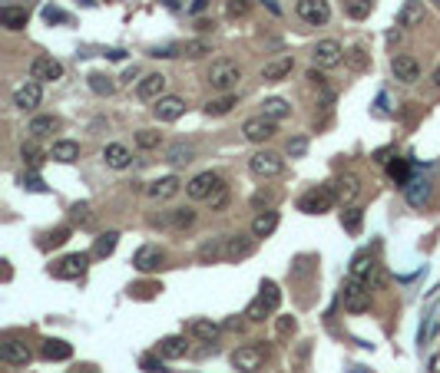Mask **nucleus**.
<instances>
[{
  "label": "nucleus",
  "mask_w": 440,
  "mask_h": 373,
  "mask_svg": "<svg viewBox=\"0 0 440 373\" xmlns=\"http://www.w3.org/2000/svg\"><path fill=\"white\" fill-rule=\"evenodd\" d=\"M239 79H242V66L235 60H215L212 66H209V76H205V83H209L215 93H232L239 86Z\"/></svg>",
  "instance_id": "nucleus-1"
},
{
  "label": "nucleus",
  "mask_w": 440,
  "mask_h": 373,
  "mask_svg": "<svg viewBox=\"0 0 440 373\" xmlns=\"http://www.w3.org/2000/svg\"><path fill=\"white\" fill-rule=\"evenodd\" d=\"M341 304L351 314H365L371 307V284L361 281V278H348L341 287Z\"/></svg>",
  "instance_id": "nucleus-2"
},
{
  "label": "nucleus",
  "mask_w": 440,
  "mask_h": 373,
  "mask_svg": "<svg viewBox=\"0 0 440 373\" xmlns=\"http://www.w3.org/2000/svg\"><path fill=\"white\" fill-rule=\"evenodd\" d=\"M334 202H338V195H334L331 185H315V189H308L298 198V211H304V215H324V211H331Z\"/></svg>",
  "instance_id": "nucleus-3"
},
{
  "label": "nucleus",
  "mask_w": 440,
  "mask_h": 373,
  "mask_svg": "<svg viewBox=\"0 0 440 373\" xmlns=\"http://www.w3.org/2000/svg\"><path fill=\"white\" fill-rule=\"evenodd\" d=\"M248 172H252L255 179H278V175L285 172V159H282L278 152L262 149L248 159Z\"/></svg>",
  "instance_id": "nucleus-4"
},
{
  "label": "nucleus",
  "mask_w": 440,
  "mask_h": 373,
  "mask_svg": "<svg viewBox=\"0 0 440 373\" xmlns=\"http://www.w3.org/2000/svg\"><path fill=\"white\" fill-rule=\"evenodd\" d=\"M265 357H268V350L262 343H245V347H239L232 354V367L239 373H258L262 363H265Z\"/></svg>",
  "instance_id": "nucleus-5"
},
{
  "label": "nucleus",
  "mask_w": 440,
  "mask_h": 373,
  "mask_svg": "<svg viewBox=\"0 0 440 373\" xmlns=\"http://www.w3.org/2000/svg\"><path fill=\"white\" fill-rule=\"evenodd\" d=\"M86 268H90V254H66L57 265H50V274L57 281H76L86 274Z\"/></svg>",
  "instance_id": "nucleus-6"
},
{
  "label": "nucleus",
  "mask_w": 440,
  "mask_h": 373,
  "mask_svg": "<svg viewBox=\"0 0 440 373\" xmlns=\"http://www.w3.org/2000/svg\"><path fill=\"white\" fill-rule=\"evenodd\" d=\"M345 53H348V50L338 44V40H331V37H328V40H318V44H315V50H311V60H315V66H318V70H331V66H341V63H345Z\"/></svg>",
  "instance_id": "nucleus-7"
},
{
  "label": "nucleus",
  "mask_w": 440,
  "mask_h": 373,
  "mask_svg": "<svg viewBox=\"0 0 440 373\" xmlns=\"http://www.w3.org/2000/svg\"><path fill=\"white\" fill-rule=\"evenodd\" d=\"M295 14L302 17L304 23H311V27H324L331 20V3L328 0H298Z\"/></svg>",
  "instance_id": "nucleus-8"
},
{
  "label": "nucleus",
  "mask_w": 440,
  "mask_h": 373,
  "mask_svg": "<svg viewBox=\"0 0 440 373\" xmlns=\"http://www.w3.org/2000/svg\"><path fill=\"white\" fill-rule=\"evenodd\" d=\"M219 185H222V175H219V172H199V175H192V182L185 185V192H189L192 202H209Z\"/></svg>",
  "instance_id": "nucleus-9"
},
{
  "label": "nucleus",
  "mask_w": 440,
  "mask_h": 373,
  "mask_svg": "<svg viewBox=\"0 0 440 373\" xmlns=\"http://www.w3.org/2000/svg\"><path fill=\"white\" fill-rule=\"evenodd\" d=\"M30 79H37V83H57V79H63V63L53 60V57H33Z\"/></svg>",
  "instance_id": "nucleus-10"
},
{
  "label": "nucleus",
  "mask_w": 440,
  "mask_h": 373,
  "mask_svg": "<svg viewBox=\"0 0 440 373\" xmlns=\"http://www.w3.org/2000/svg\"><path fill=\"white\" fill-rule=\"evenodd\" d=\"M0 360L3 363H10V367H27L33 360V354H30V347L24 341H17V337H7V341L0 343Z\"/></svg>",
  "instance_id": "nucleus-11"
},
{
  "label": "nucleus",
  "mask_w": 440,
  "mask_h": 373,
  "mask_svg": "<svg viewBox=\"0 0 440 373\" xmlns=\"http://www.w3.org/2000/svg\"><path fill=\"white\" fill-rule=\"evenodd\" d=\"M331 189H334L338 202H341L345 209H348V205H358V198H361V179H358V175H351V172L338 175Z\"/></svg>",
  "instance_id": "nucleus-12"
},
{
  "label": "nucleus",
  "mask_w": 440,
  "mask_h": 373,
  "mask_svg": "<svg viewBox=\"0 0 440 373\" xmlns=\"http://www.w3.org/2000/svg\"><path fill=\"white\" fill-rule=\"evenodd\" d=\"M166 76L163 73H146L143 79L136 83V96L143 103H156V99H163L166 96Z\"/></svg>",
  "instance_id": "nucleus-13"
},
{
  "label": "nucleus",
  "mask_w": 440,
  "mask_h": 373,
  "mask_svg": "<svg viewBox=\"0 0 440 373\" xmlns=\"http://www.w3.org/2000/svg\"><path fill=\"white\" fill-rule=\"evenodd\" d=\"M152 116L159 122H176L185 116V99L183 96H163L152 103Z\"/></svg>",
  "instance_id": "nucleus-14"
},
{
  "label": "nucleus",
  "mask_w": 440,
  "mask_h": 373,
  "mask_svg": "<svg viewBox=\"0 0 440 373\" xmlns=\"http://www.w3.org/2000/svg\"><path fill=\"white\" fill-rule=\"evenodd\" d=\"M255 235H228L226 238V261H245V258H252L255 254Z\"/></svg>",
  "instance_id": "nucleus-15"
},
{
  "label": "nucleus",
  "mask_w": 440,
  "mask_h": 373,
  "mask_svg": "<svg viewBox=\"0 0 440 373\" xmlns=\"http://www.w3.org/2000/svg\"><path fill=\"white\" fill-rule=\"evenodd\" d=\"M40 86H44V83L30 79V83H24V86L14 90V106L20 113H33V109L40 106V99H44V90H40Z\"/></svg>",
  "instance_id": "nucleus-16"
},
{
  "label": "nucleus",
  "mask_w": 440,
  "mask_h": 373,
  "mask_svg": "<svg viewBox=\"0 0 440 373\" xmlns=\"http://www.w3.org/2000/svg\"><path fill=\"white\" fill-rule=\"evenodd\" d=\"M275 126H278V122L268 119V116H252V119H245L242 133L248 142H268L275 135Z\"/></svg>",
  "instance_id": "nucleus-17"
},
{
  "label": "nucleus",
  "mask_w": 440,
  "mask_h": 373,
  "mask_svg": "<svg viewBox=\"0 0 440 373\" xmlns=\"http://www.w3.org/2000/svg\"><path fill=\"white\" fill-rule=\"evenodd\" d=\"M391 73L401 79V83H417L421 79V63L407 57V53H397L394 60H391Z\"/></svg>",
  "instance_id": "nucleus-18"
},
{
  "label": "nucleus",
  "mask_w": 440,
  "mask_h": 373,
  "mask_svg": "<svg viewBox=\"0 0 440 373\" xmlns=\"http://www.w3.org/2000/svg\"><path fill=\"white\" fill-rule=\"evenodd\" d=\"M163 258H166V254H163L159 245H143L136 251V258H133V268L143 271V274H149V271H156L163 265Z\"/></svg>",
  "instance_id": "nucleus-19"
},
{
  "label": "nucleus",
  "mask_w": 440,
  "mask_h": 373,
  "mask_svg": "<svg viewBox=\"0 0 440 373\" xmlns=\"http://www.w3.org/2000/svg\"><path fill=\"white\" fill-rule=\"evenodd\" d=\"M424 3L421 0H404V7H401V14H397V27H404V30H414V27H424Z\"/></svg>",
  "instance_id": "nucleus-20"
},
{
  "label": "nucleus",
  "mask_w": 440,
  "mask_h": 373,
  "mask_svg": "<svg viewBox=\"0 0 440 373\" xmlns=\"http://www.w3.org/2000/svg\"><path fill=\"white\" fill-rule=\"evenodd\" d=\"M291 70H295V57H278V60L262 66V79L265 83H282V79L291 76Z\"/></svg>",
  "instance_id": "nucleus-21"
},
{
  "label": "nucleus",
  "mask_w": 440,
  "mask_h": 373,
  "mask_svg": "<svg viewBox=\"0 0 440 373\" xmlns=\"http://www.w3.org/2000/svg\"><path fill=\"white\" fill-rule=\"evenodd\" d=\"M179 189H183V182H179V175H163V179L149 182V198H156V202H166V198H172V195H179Z\"/></svg>",
  "instance_id": "nucleus-22"
},
{
  "label": "nucleus",
  "mask_w": 440,
  "mask_h": 373,
  "mask_svg": "<svg viewBox=\"0 0 440 373\" xmlns=\"http://www.w3.org/2000/svg\"><path fill=\"white\" fill-rule=\"evenodd\" d=\"M156 354H159L163 360H179V357H185V354H189V343H185V337L172 334V337H163V341H159Z\"/></svg>",
  "instance_id": "nucleus-23"
},
{
  "label": "nucleus",
  "mask_w": 440,
  "mask_h": 373,
  "mask_svg": "<svg viewBox=\"0 0 440 373\" xmlns=\"http://www.w3.org/2000/svg\"><path fill=\"white\" fill-rule=\"evenodd\" d=\"M235 106H239V96H235V93H222V96H215V99H209V103L202 106V113L212 116V119H219V116H228Z\"/></svg>",
  "instance_id": "nucleus-24"
},
{
  "label": "nucleus",
  "mask_w": 440,
  "mask_h": 373,
  "mask_svg": "<svg viewBox=\"0 0 440 373\" xmlns=\"http://www.w3.org/2000/svg\"><path fill=\"white\" fill-rule=\"evenodd\" d=\"M103 162H107L109 169H129V165H133V152L126 149L122 142H109L107 149H103Z\"/></svg>",
  "instance_id": "nucleus-25"
},
{
  "label": "nucleus",
  "mask_w": 440,
  "mask_h": 373,
  "mask_svg": "<svg viewBox=\"0 0 440 373\" xmlns=\"http://www.w3.org/2000/svg\"><path fill=\"white\" fill-rule=\"evenodd\" d=\"M189 334H192L196 341H202V343H215V341H219V334H222V327H219L215 321L199 317V321H192V324H189Z\"/></svg>",
  "instance_id": "nucleus-26"
},
{
  "label": "nucleus",
  "mask_w": 440,
  "mask_h": 373,
  "mask_svg": "<svg viewBox=\"0 0 440 373\" xmlns=\"http://www.w3.org/2000/svg\"><path fill=\"white\" fill-rule=\"evenodd\" d=\"M50 159H53V162H63V165L76 162V159H80V142H73V139H60V142H53Z\"/></svg>",
  "instance_id": "nucleus-27"
},
{
  "label": "nucleus",
  "mask_w": 440,
  "mask_h": 373,
  "mask_svg": "<svg viewBox=\"0 0 440 373\" xmlns=\"http://www.w3.org/2000/svg\"><path fill=\"white\" fill-rule=\"evenodd\" d=\"M275 228H278V211L275 209H265L255 215V222H252V235L255 238H268Z\"/></svg>",
  "instance_id": "nucleus-28"
},
{
  "label": "nucleus",
  "mask_w": 440,
  "mask_h": 373,
  "mask_svg": "<svg viewBox=\"0 0 440 373\" xmlns=\"http://www.w3.org/2000/svg\"><path fill=\"white\" fill-rule=\"evenodd\" d=\"M27 20H30L27 7H0V23H3L7 30H24Z\"/></svg>",
  "instance_id": "nucleus-29"
},
{
  "label": "nucleus",
  "mask_w": 440,
  "mask_h": 373,
  "mask_svg": "<svg viewBox=\"0 0 440 373\" xmlns=\"http://www.w3.org/2000/svg\"><path fill=\"white\" fill-rule=\"evenodd\" d=\"M27 133H30L33 139H46V135L60 133V119H57V116H33L30 126H27Z\"/></svg>",
  "instance_id": "nucleus-30"
},
{
  "label": "nucleus",
  "mask_w": 440,
  "mask_h": 373,
  "mask_svg": "<svg viewBox=\"0 0 440 373\" xmlns=\"http://www.w3.org/2000/svg\"><path fill=\"white\" fill-rule=\"evenodd\" d=\"M40 357L44 360H70L73 357V347L66 341H53V337H50V341L40 343Z\"/></svg>",
  "instance_id": "nucleus-31"
},
{
  "label": "nucleus",
  "mask_w": 440,
  "mask_h": 373,
  "mask_svg": "<svg viewBox=\"0 0 440 373\" xmlns=\"http://www.w3.org/2000/svg\"><path fill=\"white\" fill-rule=\"evenodd\" d=\"M378 271V265H374V258L367 251H361V254H354V261H351V278H361V281H367L371 284V274Z\"/></svg>",
  "instance_id": "nucleus-32"
},
{
  "label": "nucleus",
  "mask_w": 440,
  "mask_h": 373,
  "mask_svg": "<svg viewBox=\"0 0 440 373\" xmlns=\"http://www.w3.org/2000/svg\"><path fill=\"white\" fill-rule=\"evenodd\" d=\"M262 116H268V119H275V122L288 119V116H291L288 99H282V96H272V99H265V103H262Z\"/></svg>",
  "instance_id": "nucleus-33"
},
{
  "label": "nucleus",
  "mask_w": 440,
  "mask_h": 373,
  "mask_svg": "<svg viewBox=\"0 0 440 373\" xmlns=\"http://www.w3.org/2000/svg\"><path fill=\"white\" fill-rule=\"evenodd\" d=\"M219 258H226V238H215V241H205L202 248H199V261L202 265H212Z\"/></svg>",
  "instance_id": "nucleus-34"
},
{
  "label": "nucleus",
  "mask_w": 440,
  "mask_h": 373,
  "mask_svg": "<svg viewBox=\"0 0 440 373\" xmlns=\"http://www.w3.org/2000/svg\"><path fill=\"white\" fill-rule=\"evenodd\" d=\"M116 245H120V231H107V235H100L96 245H93V258H109V254L116 251Z\"/></svg>",
  "instance_id": "nucleus-35"
},
{
  "label": "nucleus",
  "mask_w": 440,
  "mask_h": 373,
  "mask_svg": "<svg viewBox=\"0 0 440 373\" xmlns=\"http://www.w3.org/2000/svg\"><path fill=\"white\" fill-rule=\"evenodd\" d=\"M169 224L176 228V231H185V228H192L196 224V209H172L169 211Z\"/></svg>",
  "instance_id": "nucleus-36"
},
{
  "label": "nucleus",
  "mask_w": 440,
  "mask_h": 373,
  "mask_svg": "<svg viewBox=\"0 0 440 373\" xmlns=\"http://www.w3.org/2000/svg\"><path fill=\"white\" fill-rule=\"evenodd\" d=\"M341 224H345V231L358 235V231H361V224H365V211L358 209V205H348V209L341 211Z\"/></svg>",
  "instance_id": "nucleus-37"
},
{
  "label": "nucleus",
  "mask_w": 440,
  "mask_h": 373,
  "mask_svg": "<svg viewBox=\"0 0 440 373\" xmlns=\"http://www.w3.org/2000/svg\"><path fill=\"white\" fill-rule=\"evenodd\" d=\"M258 300L268 307V311H278V304H282V291H278V284L275 281H262V294H258Z\"/></svg>",
  "instance_id": "nucleus-38"
},
{
  "label": "nucleus",
  "mask_w": 440,
  "mask_h": 373,
  "mask_svg": "<svg viewBox=\"0 0 440 373\" xmlns=\"http://www.w3.org/2000/svg\"><path fill=\"white\" fill-rule=\"evenodd\" d=\"M387 175H391V179L397 182V185H401V189H407L410 185V165H407V159H391V162H387Z\"/></svg>",
  "instance_id": "nucleus-39"
},
{
  "label": "nucleus",
  "mask_w": 440,
  "mask_h": 373,
  "mask_svg": "<svg viewBox=\"0 0 440 373\" xmlns=\"http://www.w3.org/2000/svg\"><path fill=\"white\" fill-rule=\"evenodd\" d=\"M70 222L80 224V228H90V224H93V209L86 205V202H76V205H70Z\"/></svg>",
  "instance_id": "nucleus-40"
},
{
  "label": "nucleus",
  "mask_w": 440,
  "mask_h": 373,
  "mask_svg": "<svg viewBox=\"0 0 440 373\" xmlns=\"http://www.w3.org/2000/svg\"><path fill=\"white\" fill-rule=\"evenodd\" d=\"M404 195H407L410 205H424L427 198H430V185L427 182H410L407 189H404Z\"/></svg>",
  "instance_id": "nucleus-41"
},
{
  "label": "nucleus",
  "mask_w": 440,
  "mask_h": 373,
  "mask_svg": "<svg viewBox=\"0 0 440 373\" xmlns=\"http://www.w3.org/2000/svg\"><path fill=\"white\" fill-rule=\"evenodd\" d=\"M205 53H212V44H209V40H189V44L183 46L185 60H202Z\"/></svg>",
  "instance_id": "nucleus-42"
},
{
  "label": "nucleus",
  "mask_w": 440,
  "mask_h": 373,
  "mask_svg": "<svg viewBox=\"0 0 440 373\" xmlns=\"http://www.w3.org/2000/svg\"><path fill=\"white\" fill-rule=\"evenodd\" d=\"M345 14L351 20H367L371 17V0H345Z\"/></svg>",
  "instance_id": "nucleus-43"
},
{
  "label": "nucleus",
  "mask_w": 440,
  "mask_h": 373,
  "mask_svg": "<svg viewBox=\"0 0 440 373\" xmlns=\"http://www.w3.org/2000/svg\"><path fill=\"white\" fill-rule=\"evenodd\" d=\"M136 146L139 149H159L163 146V133H156V129H139L136 133Z\"/></svg>",
  "instance_id": "nucleus-44"
},
{
  "label": "nucleus",
  "mask_w": 440,
  "mask_h": 373,
  "mask_svg": "<svg viewBox=\"0 0 440 373\" xmlns=\"http://www.w3.org/2000/svg\"><path fill=\"white\" fill-rule=\"evenodd\" d=\"M166 159H169L172 165H185V162H192V146H183V142H176V146H169Z\"/></svg>",
  "instance_id": "nucleus-45"
},
{
  "label": "nucleus",
  "mask_w": 440,
  "mask_h": 373,
  "mask_svg": "<svg viewBox=\"0 0 440 373\" xmlns=\"http://www.w3.org/2000/svg\"><path fill=\"white\" fill-rule=\"evenodd\" d=\"M90 90L96 93V96H113L116 83H113L109 76H103V73H93V76H90Z\"/></svg>",
  "instance_id": "nucleus-46"
},
{
  "label": "nucleus",
  "mask_w": 440,
  "mask_h": 373,
  "mask_svg": "<svg viewBox=\"0 0 440 373\" xmlns=\"http://www.w3.org/2000/svg\"><path fill=\"white\" fill-rule=\"evenodd\" d=\"M345 63H348V66L354 70V73H361V70L367 66V53L361 50V46H351L348 53H345Z\"/></svg>",
  "instance_id": "nucleus-47"
},
{
  "label": "nucleus",
  "mask_w": 440,
  "mask_h": 373,
  "mask_svg": "<svg viewBox=\"0 0 440 373\" xmlns=\"http://www.w3.org/2000/svg\"><path fill=\"white\" fill-rule=\"evenodd\" d=\"M20 155H24V162L30 165V169H37V165L44 162V152H40V146H37V142H24Z\"/></svg>",
  "instance_id": "nucleus-48"
},
{
  "label": "nucleus",
  "mask_w": 440,
  "mask_h": 373,
  "mask_svg": "<svg viewBox=\"0 0 440 373\" xmlns=\"http://www.w3.org/2000/svg\"><path fill=\"white\" fill-rule=\"evenodd\" d=\"M209 205H212V211H226V205H228V185H226V182H222V185L212 192Z\"/></svg>",
  "instance_id": "nucleus-49"
},
{
  "label": "nucleus",
  "mask_w": 440,
  "mask_h": 373,
  "mask_svg": "<svg viewBox=\"0 0 440 373\" xmlns=\"http://www.w3.org/2000/svg\"><path fill=\"white\" fill-rule=\"evenodd\" d=\"M275 202H278V195H275V192H255V195H252V205H255L258 211L275 209Z\"/></svg>",
  "instance_id": "nucleus-50"
},
{
  "label": "nucleus",
  "mask_w": 440,
  "mask_h": 373,
  "mask_svg": "<svg viewBox=\"0 0 440 373\" xmlns=\"http://www.w3.org/2000/svg\"><path fill=\"white\" fill-rule=\"evenodd\" d=\"M248 7H252L248 0H226V14L228 17H245L248 14Z\"/></svg>",
  "instance_id": "nucleus-51"
},
{
  "label": "nucleus",
  "mask_w": 440,
  "mask_h": 373,
  "mask_svg": "<svg viewBox=\"0 0 440 373\" xmlns=\"http://www.w3.org/2000/svg\"><path fill=\"white\" fill-rule=\"evenodd\" d=\"M66 238H70V228H57V231H50V235H46L44 248H50V245H53V248H60Z\"/></svg>",
  "instance_id": "nucleus-52"
},
{
  "label": "nucleus",
  "mask_w": 440,
  "mask_h": 373,
  "mask_svg": "<svg viewBox=\"0 0 440 373\" xmlns=\"http://www.w3.org/2000/svg\"><path fill=\"white\" fill-rule=\"evenodd\" d=\"M304 149H308V139L304 135H295V139H288V152L298 159V155H304Z\"/></svg>",
  "instance_id": "nucleus-53"
},
{
  "label": "nucleus",
  "mask_w": 440,
  "mask_h": 373,
  "mask_svg": "<svg viewBox=\"0 0 440 373\" xmlns=\"http://www.w3.org/2000/svg\"><path fill=\"white\" fill-rule=\"evenodd\" d=\"M156 291H163V287H156V284H139V287H129V294H136V298H152Z\"/></svg>",
  "instance_id": "nucleus-54"
},
{
  "label": "nucleus",
  "mask_w": 440,
  "mask_h": 373,
  "mask_svg": "<svg viewBox=\"0 0 440 373\" xmlns=\"http://www.w3.org/2000/svg\"><path fill=\"white\" fill-rule=\"evenodd\" d=\"M291 330H295V321H291V317H278V334H282V337H288Z\"/></svg>",
  "instance_id": "nucleus-55"
},
{
  "label": "nucleus",
  "mask_w": 440,
  "mask_h": 373,
  "mask_svg": "<svg viewBox=\"0 0 440 373\" xmlns=\"http://www.w3.org/2000/svg\"><path fill=\"white\" fill-rule=\"evenodd\" d=\"M24 185H27V189H33V192H44V182L37 179V175H30V179H24Z\"/></svg>",
  "instance_id": "nucleus-56"
},
{
  "label": "nucleus",
  "mask_w": 440,
  "mask_h": 373,
  "mask_svg": "<svg viewBox=\"0 0 440 373\" xmlns=\"http://www.w3.org/2000/svg\"><path fill=\"white\" fill-rule=\"evenodd\" d=\"M308 79H311L315 86H324V76H321L318 70H308Z\"/></svg>",
  "instance_id": "nucleus-57"
},
{
  "label": "nucleus",
  "mask_w": 440,
  "mask_h": 373,
  "mask_svg": "<svg viewBox=\"0 0 440 373\" xmlns=\"http://www.w3.org/2000/svg\"><path fill=\"white\" fill-rule=\"evenodd\" d=\"M139 76V70L136 66H129V70H126V73H122V83H133V79H136Z\"/></svg>",
  "instance_id": "nucleus-58"
},
{
  "label": "nucleus",
  "mask_w": 440,
  "mask_h": 373,
  "mask_svg": "<svg viewBox=\"0 0 440 373\" xmlns=\"http://www.w3.org/2000/svg\"><path fill=\"white\" fill-rule=\"evenodd\" d=\"M44 14H46V20H66V17H63L60 10H53V7H46Z\"/></svg>",
  "instance_id": "nucleus-59"
},
{
  "label": "nucleus",
  "mask_w": 440,
  "mask_h": 373,
  "mask_svg": "<svg viewBox=\"0 0 440 373\" xmlns=\"http://www.w3.org/2000/svg\"><path fill=\"white\" fill-rule=\"evenodd\" d=\"M430 370L440 373V354H434V357H430Z\"/></svg>",
  "instance_id": "nucleus-60"
},
{
  "label": "nucleus",
  "mask_w": 440,
  "mask_h": 373,
  "mask_svg": "<svg viewBox=\"0 0 440 373\" xmlns=\"http://www.w3.org/2000/svg\"><path fill=\"white\" fill-rule=\"evenodd\" d=\"M192 10H196V14H199V10H205V0H196V3H192Z\"/></svg>",
  "instance_id": "nucleus-61"
},
{
  "label": "nucleus",
  "mask_w": 440,
  "mask_h": 373,
  "mask_svg": "<svg viewBox=\"0 0 440 373\" xmlns=\"http://www.w3.org/2000/svg\"><path fill=\"white\" fill-rule=\"evenodd\" d=\"M434 86H440V66L434 70Z\"/></svg>",
  "instance_id": "nucleus-62"
},
{
  "label": "nucleus",
  "mask_w": 440,
  "mask_h": 373,
  "mask_svg": "<svg viewBox=\"0 0 440 373\" xmlns=\"http://www.w3.org/2000/svg\"><path fill=\"white\" fill-rule=\"evenodd\" d=\"M437 3H440V0H437Z\"/></svg>",
  "instance_id": "nucleus-63"
}]
</instances>
